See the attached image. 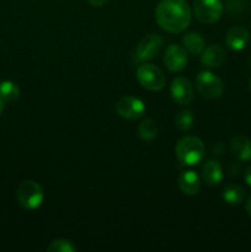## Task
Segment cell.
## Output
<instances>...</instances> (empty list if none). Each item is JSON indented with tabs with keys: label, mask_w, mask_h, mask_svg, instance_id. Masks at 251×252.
<instances>
[{
	"label": "cell",
	"mask_w": 251,
	"mask_h": 252,
	"mask_svg": "<svg viewBox=\"0 0 251 252\" xmlns=\"http://www.w3.org/2000/svg\"><path fill=\"white\" fill-rule=\"evenodd\" d=\"M206 153V147L202 139L194 135H186L177 142L175 155L182 165L193 166L202 161Z\"/></svg>",
	"instance_id": "7a4b0ae2"
},
{
	"label": "cell",
	"mask_w": 251,
	"mask_h": 252,
	"mask_svg": "<svg viewBox=\"0 0 251 252\" xmlns=\"http://www.w3.org/2000/svg\"><path fill=\"white\" fill-rule=\"evenodd\" d=\"M230 152L240 161H250L251 140L244 135H235L230 140Z\"/></svg>",
	"instance_id": "4fadbf2b"
},
{
	"label": "cell",
	"mask_w": 251,
	"mask_h": 252,
	"mask_svg": "<svg viewBox=\"0 0 251 252\" xmlns=\"http://www.w3.org/2000/svg\"><path fill=\"white\" fill-rule=\"evenodd\" d=\"M193 113L189 110H181L176 116H175V127L180 130V132H187L193 126Z\"/></svg>",
	"instance_id": "ffe728a7"
},
{
	"label": "cell",
	"mask_w": 251,
	"mask_h": 252,
	"mask_svg": "<svg viewBox=\"0 0 251 252\" xmlns=\"http://www.w3.org/2000/svg\"><path fill=\"white\" fill-rule=\"evenodd\" d=\"M250 65H251V58H250Z\"/></svg>",
	"instance_id": "f1b7e54d"
},
{
	"label": "cell",
	"mask_w": 251,
	"mask_h": 252,
	"mask_svg": "<svg viewBox=\"0 0 251 252\" xmlns=\"http://www.w3.org/2000/svg\"><path fill=\"white\" fill-rule=\"evenodd\" d=\"M192 9L199 22L211 25L220 19L224 6L220 0H194Z\"/></svg>",
	"instance_id": "5b68a950"
},
{
	"label": "cell",
	"mask_w": 251,
	"mask_h": 252,
	"mask_svg": "<svg viewBox=\"0 0 251 252\" xmlns=\"http://www.w3.org/2000/svg\"><path fill=\"white\" fill-rule=\"evenodd\" d=\"M48 252H74L76 251L75 245L68 239H56L47 248Z\"/></svg>",
	"instance_id": "44dd1931"
},
{
	"label": "cell",
	"mask_w": 251,
	"mask_h": 252,
	"mask_svg": "<svg viewBox=\"0 0 251 252\" xmlns=\"http://www.w3.org/2000/svg\"><path fill=\"white\" fill-rule=\"evenodd\" d=\"M88 1H89V4L93 5V6L101 7V6H103L106 2H108V0H88Z\"/></svg>",
	"instance_id": "cb8c5ba5"
},
{
	"label": "cell",
	"mask_w": 251,
	"mask_h": 252,
	"mask_svg": "<svg viewBox=\"0 0 251 252\" xmlns=\"http://www.w3.org/2000/svg\"><path fill=\"white\" fill-rule=\"evenodd\" d=\"M244 177H245L246 184L251 187V165L245 170V175H244Z\"/></svg>",
	"instance_id": "d4e9b609"
},
{
	"label": "cell",
	"mask_w": 251,
	"mask_h": 252,
	"mask_svg": "<svg viewBox=\"0 0 251 252\" xmlns=\"http://www.w3.org/2000/svg\"><path fill=\"white\" fill-rule=\"evenodd\" d=\"M202 179L208 186H217L223 180V169L218 160H208L202 169Z\"/></svg>",
	"instance_id": "9a60e30c"
},
{
	"label": "cell",
	"mask_w": 251,
	"mask_h": 252,
	"mask_svg": "<svg viewBox=\"0 0 251 252\" xmlns=\"http://www.w3.org/2000/svg\"><path fill=\"white\" fill-rule=\"evenodd\" d=\"M137 132L140 139L144 140V142H152L157 137L159 128L153 120H144L138 126Z\"/></svg>",
	"instance_id": "ac0fdd59"
},
{
	"label": "cell",
	"mask_w": 251,
	"mask_h": 252,
	"mask_svg": "<svg viewBox=\"0 0 251 252\" xmlns=\"http://www.w3.org/2000/svg\"><path fill=\"white\" fill-rule=\"evenodd\" d=\"M246 211H248L249 216L251 217V196L249 197L248 201H246Z\"/></svg>",
	"instance_id": "484cf974"
},
{
	"label": "cell",
	"mask_w": 251,
	"mask_h": 252,
	"mask_svg": "<svg viewBox=\"0 0 251 252\" xmlns=\"http://www.w3.org/2000/svg\"><path fill=\"white\" fill-rule=\"evenodd\" d=\"M182 43H184L185 49L187 53L192 54V56H201L203 49L206 48V41L203 37L197 32H188L182 38Z\"/></svg>",
	"instance_id": "2e32d148"
},
{
	"label": "cell",
	"mask_w": 251,
	"mask_h": 252,
	"mask_svg": "<svg viewBox=\"0 0 251 252\" xmlns=\"http://www.w3.org/2000/svg\"><path fill=\"white\" fill-rule=\"evenodd\" d=\"M244 198H245V191L239 185L230 184L224 187L223 199L230 206H238V204L243 203Z\"/></svg>",
	"instance_id": "e0dca14e"
},
{
	"label": "cell",
	"mask_w": 251,
	"mask_h": 252,
	"mask_svg": "<svg viewBox=\"0 0 251 252\" xmlns=\"http://www.w3.org/2000/svg\"><path fill=\"white\" fill-rule=\"evenodd\" d=\"M225 61V52L219 44H211L201 53V63L204 68L216 69Z\"/></svg>",
	"instance_id": "8fae6325"
},
{
	"label": "cell",
	"mask_w": 251,
	"mask_h": 252,
	"mask_svg": "<svg viewBox=\"0 0 251 252\" xmlns=\"http://www.w3.org/2000/svg\"><path fill=\"white\" fill-rule=\"evenodd\" d=\"M179 189L187 196H194L201 189V179L194 171H184L179 177Z\"/></svg>",
	"instance_id": "5bb4252c"
},
{
	"label": "cell",
	"mask_w": 251,
	"mask_h": 252,
	"mask_svg": "<svg viewBox=\"0 0 251 252\" xmlns=\"http://www.w3.org/2000/svg\"><path fill=\"white\" fill-rule=\"evenodd\" d=\"M16 198L20 206L25 209L33 211L43 203L44 193L41 185L33 180H25L19 185L16 191Z\"/></svg>",
	"instance_id": "3957f363"
},
{
	"label": "cell",
	"mask_w": 251,
	"mask_h": 252,
	"mask_svg": "<svg viewBox=\"0 0 251 252\" xmlns=\"http://www.w3.org/2000/svg\"><path fill=\"white\" fill-rule=\"evenodd\" d=\"M239 171H240V166H239L238 162H230L228 166V172L230 174V176H238Z\"/></svg>",
	"instance_id": "603a6c76"
},
{
	"label": "cell",
	"mask_w": 251,
	"mask_h": 252,
	"mask_svg": "<svg viewBox=\"0 0 251 252\" xmlns=\"http://www.w3.org/2000/svg\"><path fill=\"white\" fill-rule=\"evenodd\" d=\"M118 116L128 121H135L145 112V105L140 98L134 96H123L116 102Z\"/></svg>",
	"instance_id": "ba28073f"
},
{
	"label": "cell",
	"mask_w": 251,
	"mask_h": 252,
	"mask_svg": "<svg viewBox=\"0 0 251 252\" xmlns=\"http://www.w3.org/2000/svg\"><path fill=\"white\" fill-rule=\"evenodd\" d=\"M162 46H164V41H162L159 34H148L144 38L140 39V42L138 43L134 52V61L137 63L142 64L157 58L160 52H161Z\"/></svg>",
	"instance_id": "52a82bcc"
},
{
	"label": "cell",
	"mask_w": 251,
	"mask_h": 252,
	"mask_svg": "<svg viewBox=\"0 0 251 252\" xmlns=\"http://www.w3.org/2000/svg\"><path fill=\"white\" fill-rule=\"evenodd\" d=\"M250 90H251V80H250Z\"/></svg>",
	"instance_id": "83f0119b"
},
{
	"label": "cell",
	"mask_w": 251,
	"mask_h": 252,
	"mask_svg": "<svg viewBox=\"0 0 251 252\" xmlns=\"http://www.w3.org/2000/svg\"><path fill=\"white\" fill-rule=\"evenodd\" d=\"M135 76L140 85L149 91L162 90L165 86V81H166L164 73L154 64H140L138 66Z\"/></svg>",
	"instance_id": "277c9868"
},
{
	"label": "cell",
	"mask_w": 251,
	"mask_h": 252,
	"mask_svg": "<svg viewBox=\"0 0 251 252\" xmlns=\"http://www.w3.org/2000/svg\"><path fill=\"white\" fill-rule=\"evenodd\" d=\"M171 97L177 105L186 106L193 100V85L191 81L185 76H179L174 79L170 86Z\"/></svg>",
	"instance_id": "30bf717a"
},
{
	"label": "cell",
	"mask_w": 251,
	"mask_h": 252,
	"mask_svg": "<svg viewBox=\"0 0 251 252\" xmlns=\"http://www.w3.org/2000/svg\"><path fill=\"white\" fill-rule=\"evenodd\" d=\"M249 39H250V33L248 29L243 26H234L226 32L225 43L231 51H241L246 47Z\"/></svg>",
	"instance_id": "7c38bea8"
},
{
	"label": "cell",
	"mask_w": 251,
	"mask_h": 252,
	"mask_svg": "<svg viewBox=\"0 0 251 252\" xmlns=\"http://www.w3.org/2000/svg\"><path fill=\"white\" fill-rule=\"evenodd\" d=\"M188 62V54L181 44H170L164 54V64L172 73L184 70Z\"/></svg>",
	"instance_id": "9c48e42d"
},
{
	"label": "cell",
	"mask_w": 251,
	"mask_h": 252,
	"mask_svg": "<svg viewBox=\"0 0 251 252\" xmlns=\"http://www.w3.org/2000/svg\"><path fill=\"white\" fill-rule=\"evenodd\" d=\"M196 88L207 100H217L223 95V81L211 71H201L196 78Z\"/></svg>",
	"instance_id": "8992f818"
},
{
	"label": "cell",
	"mask_w": 251,
	"mask_h": 252,
	"mask_svg": "<svg viewBox=\"0 0 251 252\" xmlns=\"http://www.w3.org/2000/svg\"><path fill=\"white\" fill-rule=\"evenodd\" d=\"M192 11L186 0H161L155 9V21L169 33H180L188 27Z\"/></svg>",
	"instance_id": "6da1fadb"
},
{
	"label": "cell",
	"mask_w": 251,
	"mask_h": 252,
	"mask_svg": "<svg viewBox=\"0 0 251 252\" xmlns=\"http://www.w3.org/2000/svg\"><path fill=\"white\" fill-rule=\"evenodd\" d=\"M20 96V89L14 81L5 80L0 83V98L2 101H7V102H11V101L17 100Z\"/></svg>",
	"instance_id": "d6986e66"
},
{
	"label": "cell",
	"mask_w": 251,
	"mask_h": 252,
	"mask_svg": "<svg viewBox=\"0 0 251 252\" xmlns=\"http://www.w3.org/2000/svg\"><path fill=\"white\" fill-rule=\"evenodd\" d=\"M4 108H5L4 101H2L1 98H0V115H1V113H2V111H4Z\"/></svg>",
	"instance_id": "4316f807"
},
{
	"label": "cell",
	"mask_w": 251,
	"mask_h": 252,
	"mask_svg": "<svg viewBox=\"0 0 251 252\" xmlns=\"http://www.w3.org/2000/svg\"><path fill=\"white\" fill-rule=\"evenodd\" d=\"M244 6L245 4L243 2V0H228V10L230 12L240 11Z\"/></svg>",
	"instance_id": "7402d4cb"
}]
</instances>
